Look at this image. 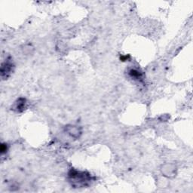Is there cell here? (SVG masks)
Here are the masks:
<instances>
[{"instance_id":"1","label":"cell","mask_w":193,"mask_h":193,"mask_svg":"<svg viewBox=\"0 0 193 193\" xmlns=\"http://www.w3.org/2000/svg\"><path fill=\"white\" fill-rule=\"evenodd\" d=\"M69 179L72 186L81 188L89 185L92 180V177L87 172L72 169L69 173Z\"/></svg>"},{"instance_id":"2","label":"cell","mask_w":193,"mask_h":193,"mask_svg":"<svg viewBox=\"0 0 193 193\" xmlns=\"http://www.w3.org/2000/svg\"><path fill=\"white\" fill-rule=\"evenodd\" d=\"M13 64L9 60H7L6 62L2 64L1 67V76L2 78H7L11 74L13 69Z\"/></svg>"},{"instance_id":"3","label":"cell","mask_w":193,"mask_h":193,"mask_svg":"<svg viewBox=\"0 0 193 193\" xmlns=\"http://www.w3.org/2000/svg\"><path fill=\"white\" fill-rule=\"evenodd\" d=\"M67 131L68 134L73 137H79L80 134H81V131L79 130V128L77 126H72V125L68 126Z\"/></svg>"},{"instance_id":"4","label":"cell","mask_w":193,"mask_h":193,"mask_svg":"<svg viewBox=\"0 0 193 193\" xmlns=\"http://www.w3.org/2000/svg\"><path fill=\"white\" fill-rule=\"evenodd\" d=\"M25 104H26V100L24 98H20L19 100H17V102L15 103V108L17 112H20L24 110V109L25 108Z\"/></svg>"},{"instance_id":"5","label":"cell","mask_w":193,"mask_h":193,"mask_svg":"<svg viewBox=\"0 0 193 193\" xmlns=\"http://www.w3.org/2000/svg\"><path fill=\"white\" fill-rule=\"evenodd\" d=\"M129 74L132 78H134V79H140L142 76L141 72H139V71L137 70V69H131L129 72Z\"/></svg>"},{"instance_id":"6","label":"cell","mask_w":193,"mask_h":193,"mask_svg":"<svg viewBox=\"0 0 193 193\" xmlns=\"http://www.w3.org/2000/svg\"><path fill=\"white\" fill-rule=\"evenodd\" d=\"M7 151V146L6 144H2L1 145V153L2 155L4 154Z\"/></svg>"}]
</instances>
